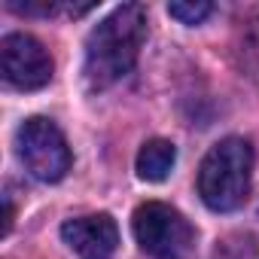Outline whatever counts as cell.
I'll list each match as a JSON object with an SVG mask.
<instances>
[{
  "label": "cell",
  "mask_w": 259,
  "mask_h": 259,
  "mask_svg": "<svg viewBox=\"0 0 259 259\" xmlns=\"http://www.w3.org/2000/svg\"><path fill=\"white\" fill-rule=\"evenodd\" d=\"M16 153L25 171L40 183H58L70 171V147L61 128L46 116H31L19 125Z\"/></svg>",
  "instance_id": "4"
},
{
  "label": "cell",
  "mask_w": 259,
  "mask_h": 259,
  "mask_svg": "<svg viewBox=\"0 0 259 259\" xmlns=\"http://www.w3.org/2000/svg\"><path fill=\"white\" fill-rule=\"evenodd\" d=\"M61 238L79 259H110L119 244V229L110 213H92L67 220L61 226Z\"/></svg>",
  "instance_id": "6"
},
{
  "label": "cell",
  "mask_w": 259,
  "mask_h": 259,
  "mask_svg": "<svg viewBox=\"0 0 259 259\" xmlns=\"http://www.w3.org/2000/svg\"><path fill=\"white\" fill-rule=\"evenodd\" d=\"M253 177V147L244 138L217 141L198 168V195L210 210H235L244 204Z\"/></svg>",
  "instance_id": "2"
},
{
  "label": "cell",
  "mask_w": 259,
  "mask_h": 259,
  "mask_svg": "<svg viewBox=\"0 0 259 259\" xmlns=\"http://www.w3.org/2000/svg\"><path fill=\"white\" fill-rule=\"evenodd\" d=\"M213 259H259V241L253 235H232L217 247Z\"/></svg>",
  "instance_id": "8"
},
{
  "label": "cell",
  "mask_w": 259,
  "mask_h": 259,
  "mask_svg": "<svg viewBox=\"0 0 259 259\" xmlns=\"http://www.w3.org/2000/svg\"><path fill=\"white\" fill-rule=\"evenodd\" d=\"M174 162H177V147L171 141H162V138L147 141L138 153V177L150 180V183H159L171 174Z\"/></svg>",
  "instance_id": "7"
},
{
  "label": "cell",
  "mask_w": 259,
  "mask_h": 259,
  "mask_svg": "<svg viewBox=\"0 0 259 259\" xmlns=\"http://www.w3.org/2000/svg\"><path fill=\"white\" fill-rule=\"evenodd\" d=\"M141 250L153 259H189L195 250L192 223L165 201H144L132 220Z\"/></svg>",
  "instance_id": "3"
},
{
  "label": "cell",
  "mask_w": 259,
  "mask_h": 259,
  "mask_svg": "<svg viewBox=\"0 0 259 259\" xmlns=\"http://www.w3.org/2000/svg\"><path fill=\"white\" fill-rule=\"evenodd\" d=\"M0 70H4V79L10 85L22 92H34L52 79V58L37 37L7 34L0 43Z\"/></svg>",
  "instance_id": "5"
},
{
  "label": "cell",
  "mask_w": 259,
  "mask_h": 259,
  "mask_svg": "<svg viewBox=\"0 0 259 259\" xmlns=\"http://www.w3.org/2000/svg\"><path fill=\"white\" fill-rule=\"evenodd\" d=\"M168 13L183 25H198L213 13V7L207 0H180V4H168Z\"/></svg>",
  "instance_id": "9"
},
{
  "label": "cell",
  "mask_w": 259,
  "mask_h": 259,
  "mask_svg": "<svg viewBox=\"0 0 259 259\" xmlns=\"http://www.w3.org/2000/svg\"><path fill=\"white\" fill-rule=\"evenodd\" d=\"M147 43V10L125 4L113 10L85 40V82L89 89H110L132 73Z\"/></svg>",
  "instance_id": "1"
}]
</instances>
